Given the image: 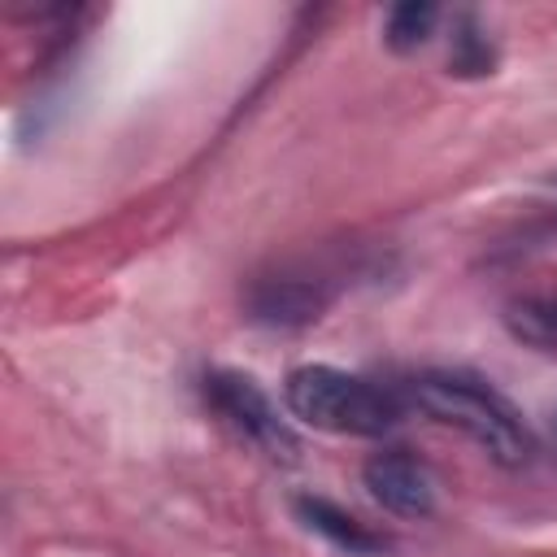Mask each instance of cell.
I'll return each instance as SVG.
<instances>
[{"label":"cell","instance_id":"6da1fadb","mask_svg":"<svg viewBox=\"0 0 557 557\" xmlns=\"http://www.w3.org/2000/svg\"><path fill=\"white\" fill-rule=\"evenodd\" d=\"M405 392H409V400L426 418H435V422L457 426L461 435H470L496 466H509L513 470V466H527L531 461L535 435H531L527 418L483 374L457 370V366H431V370H418Z\"/></svg>","mask_w":557,"mask_h":557},{"label":"cell","instance_id":"7a4b0ae2","mask_svg":"<svg viewBox=\"0 0 557 557\" xmlns=\"http://www.w3.org/2000/svg\"><path fill=\"white\" fill-rule=\"evenodd\" d=\"M283 400L292 418H300L305 426L331 431V435H361V440L387 435L405 413V400L392 387L335 366L292 370L283 383Z\"/></svg>","mask_w":557,"mask_h":557},{"label":"cell","instance_id":"3957f363","mask_svg":"<svg viewBox=\"0 0 557 557\" xmlns=\"http://www.w3.org/2000/svg\"><path fill=\"white\" fill-rule=\"evenodd\" d=\"M205 400L218 409V418L244 435L248 444H257L270 461H283L292 466L300 457V440L296 431L278 418L274 400L261 392V383L252 374H239V370H209L205 374Z\"/></svg>","mask_w":557,"mask_h":557},{"label":"cell","instance_id":"277c9868","mask_svg":"<svg viewBox=\"0 0 557 557\" xmlns=\"http://www.w3.org/2000/svg\"><path fill=\"white\" fill-rule=\"evenodd\" d=\"M331 296H335V287H331V278L326 274H318V270H274V274H265V278H257L252 283V292H248V313L257 318V322H265V326H305V322H313V318H322V309L331 305Z\"/></svg>","mask_w":557,"mask_h":557},{"label":"cell","instance_id":"5b68a950","mask_svg":"<svg viewBox=\"0 0 557 557\" xmlns=\"http://www.w3.org/2000/svg\"><path fill=\"white\" fill-rule=\"evenodd\" d=\"M370 496L396 518H426L435 509V474L405 448L374 453L361 470Z\"/></svg>","mask_w":557,"mask_h":557},{"label":"cell","instance_id":"8992f818","mask_svg":"<svg viewBox=\"0 0 557 557\" xmlns=\"http://www.w3.org/2000/svg\"><path fill=\"white\" fill-rule=\"evenodd\" d=\"M296 518L313 531V535H322L331 548H339V553H348V557H379L383 548H387V540L383 535H374L366 522H357L352 513H344L339 505H331L326 496H296Z\"/></svg>","mask_w":557,"mask_h":557},{"label":"cell","instance_id":"52a82bcc","mask_svg":"<svg viewBox=\"0 0 557 557\" xmlns=\"http://www.w3.org/2000/svg\"><path fill=\"white\" fill-rule=\"evenodd\" d=\"M435 22H440V9H435V4H418V0H409V4H396V9L387 13L383 39H387L392 52H413V48H422V44L431 39Z\"/></svg>","mask_w":557,"mask_h":557},{"label":"cell","instance_id":"ba28073f","mask_svg":"<svg viewBox=\"0 0 557 557\" xmlns=\"http://www.w3.org/2000/svg\"><path fill=\"white\" fill-rule=\"evenodd\" d=\"M448 65L457 74H487L492 70V48H487V35L479 30V22L470 13L457 17V35H453V52H448Z\"/></svg>","mask_w":557,"mask_h":557},{"label":"cell","instance_id":"9c48e42d","mask_svg":"<svg viewBox=\"0 0 557 557\" xmlns=\"http://www.w3.org/2000/svg\"><path fill=\"white\" fill-rule=\"evenodd\" d=\"M518 331L535 344H557V300H527L518 309Z\"/></svg>","mask_w":557,"mask_h":557}]
</instances>
